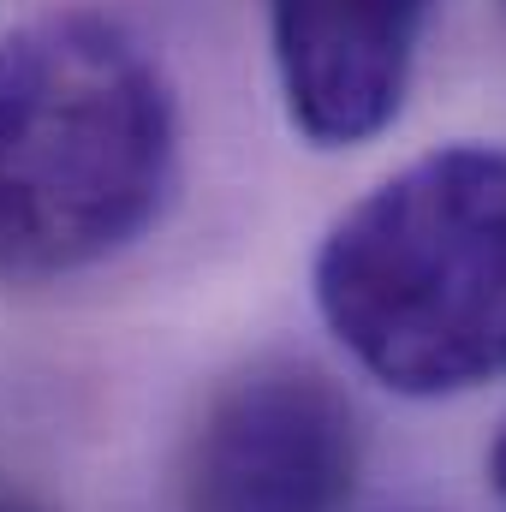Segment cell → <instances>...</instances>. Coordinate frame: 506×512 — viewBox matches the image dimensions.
Listing matches in <instances>:
<instances>
[{
    "label": "cell",
    "instance_id": "cell-4",
    "mask_svg": "<svg viewBox=\"0 0 506 512\" xmlns=\"http://www.w3.org/2000/svg\"><path fill=\"white\" fill-rule=\"evenodd\" d=\"M435 0H268V54L292 131L316 149L399 120Z\"/></svg>",
    "mask_w": 506,
    "mask_h": 512
},
{
    "label": "cell",
    "instance_id": "cell-1",
    "mask_svg": "<svg viewBox=\"0 0 506 512\" xmlns=\"http://www.w3.org/2000/svg\"><path fill=\"white\" fill-rule=\"evenodd\" d=\"M179 179L161 60L102 12L0 36V280L42 286L131 251Z\"/></svg>",
    "mask_w": 506,
    "mask_h": 512
},
{
    "label": "cell",
    "instance_id": "cell-3",
    "mask_svg": "<svg viewBox=\"0 0 506 512\" xmlns=\"http://www.w3.org/2000/svg\"><path fill=\"white\" fill-rule=\"evenodd\" d=\"M364 471V429L334 376L262 358L215 387L185 471V512H346Z\"/></svg>",
    "mask_w": 506,
    "mask_h": 512
},
{
    "label": "cell",
    "instance_id": "cell-5",
    "mask_svg": "<svg viewBox=\"0 0 506 512\" xmlns=\"http://www.w3.org/2000/svg\"><path fill=\"white\" fill-rule=\"evenodd\" d=\"M489 483H495V495H501V507H506V423H501V435H495V447H489Z\"/></svg>",
    "mask_w": 506,
    "mask_h": 512
},
{
    "label": "cell",
    "instance_id": "cell-6",
    "mask_svg": "<svg viewBox=\"0 0 506 512\" xmlns=\"http://www.w3.org/2000/svg\"><path fill=\"white\" fill-rule=\"evenodd\" d=\"M0 512H42V507H36L24 489H6V483H0Z\"/></svg>",
    "mask_w": 506,
    "mask_h": 512
},
{
    "label": "cell",
    "instance_id": "cell-2",
    "mask_svg": "<svg viewBox=\"0 0 506 512\" xmlns=\"http://www.w3.org/2000/svg\"><path fill=\"white\" fill-rule=\"evenodd\" d=\"M310 292L352 364L405 399L506 376V149L447 143L364 191L316 245Z\"/></svg>",
    "mask_w": 506,
    "mask_h": 512
}]
</instances>
